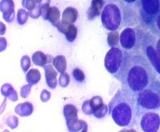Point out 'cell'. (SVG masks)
<instances>
[{
	"mask_svg": "<svg viewBox=\"0 0 160 132\" xmlns=\"http://www.w3.org/2000/svg\"><path fill=\"white\" fill-rule=\"evenodd\" d=\"M73 77H75V79L77 81H79V82H82L84 81L85 79V75L82 73V70H80L79 69H75L74 71H73Z\"/></svg>",
	"mask_w": 160,
	"mask_h": 132,
	"instance_id": "cell-18",
	"label": "cell"
},
{
	"mask_svg": "<svg viewBox=\"0 0 160 132\" xmlns=\"http://www.w3.org/2000/svg\"><path fill=\"white\" fill-rule=\"evenodd\" d=\"M115 77L121 82L122 90L135 97L156 78V74L145 57L123 52L122 64Z\"/></svg>",
	"mask_w": 160,
	"mask_h": 132,
	"instance_id": "cell-1",
	"label": "cell"
},
{
	"mask_svg": "<svg viewBox=\"0 0 160 132\" xmlns=\"http://www.w3.org/2000/svg\"><path fill=\"white\" fill-rule=\"evenodd\" d=\"M77 32H78V31H77L76 27L74 24H70L69 27L68 28L64 35H65L66 38H67L68 41L73 42L75 40V38H76Z\"/></svg>",
	"mask_w": 160,
	"mask_h": 132,
	"instance_id": "cell-13",
	"label": "cell"
},
{
	"mask_svg": "<svg viewBox=\"0 0 160 132\" xmlns=\"http://www.w3.org/2000/svg\"><path fill=\"white\" fill-rule=\"evenodd\" d=\"M143 20L149 25L160 13V0H141Z\"/></svg>",
	"mask_w": 160,
	"mask_h": 132,
	"instance_id": "cell-6",
	"label": "cell"
},
{
	"mask_svg": "<svg viewBox=\"0 0 160 132\" xmlns=\"http://www.w3.org/2000/svg\"><path fill=\"white\" fill-rule=\"evenodd\" d=\"M120 44L125 50H131L136 44V34L133 28L124 29L120 35Z\"/></svg>",
	"mask_w": 160,
	"mask_h": 132,
	"instance_id": "cell-8",
	"label": "cell"
},
{
	"mask_svg": "<svg viewBox=\"0 0 160 132\" xmlns=\"http://www.w3.org/2000/svg\"><path fill=\"white\" fill-rule=\"evenodd\" d=\"M149 26H151L152 29L157 31V34H160V13L154 18Z\"/></svg>",
	"mask_w": 160,
	"mask_h": 132,
	"instance_id": "cell-15",
	"label": "cell"
},
{
	"mask_svg": "<svg viewBox=\"0 0 160 132\" xmlns=\"http://www.w3.org/2000/svg\"><path fill=\"white\" fill-rule=\"evenodd\" d=\"M118 33L115 31H112L108 34V43L109 46L111 47H114L118 44Z\"/></svg>",
	"mask_w": 160,
	"mask_h": 132,
	"instance_id": "cell-14",
	"label": "cell"
},
{
	"mask_svg": "<svg viewBox=\"0 0 160 132\" xmlns=\"http://www.w3.org/2000/svg\"><path fill=\"white\" fill-rule=\"evenodd\" d=\"M138 111L160 110V81L156 78L135 96Z\"/></svg>",
	"mask_w": 160,
	"mask_h": 132,
	"instance_id": "cell-4",
	"label": "cell"
},
{
	"mask_svg": "<svg viewBox=\"0 0 160 132\" xmlns=\"http://www.w3.org/2000/svg\"><path fill=\"white\" fill-rule=\"evenodd\" d=\"M78 18V11L73 8H68L64 10L62 13V20L73 24Z\"/></svg>",
	"mask_w": 160,
	"mask_h": 132,
	"instance_id": "cell-11",
	"label": "cell"
},
{
	"mask_svg": "<svg viewBox=\"0 0 160 132\" xmlns=\"http://www.w3.org/2000/svg\"><path fill=\"white\" fill-rule=\"evenodd\" d=\"M140 127L145 132H156L160 127V116L155 112H146L140 120Z\"/></svg>",
	"mask_w": 160,
	"mask_h": 132,
	"instance_id": "cell-7",
	"label": "cell"
},
{
	"mask_svg": "<svg viewBox=\"0 0 160 132\" xmlns=\"http://www.w3.org/2000/svg\"><path fill=\"white\" fill-rule=\"evenodd\" d=\"M145 53L153 68L160 74V57L157 53L155 48L152 45H148L146 47Z\"/></svg>",
	"mask_w": 160,
	"mask_h": 132,
	"instance_id": "cell-9",
	"label": "cell"
},
{
	"mask_svg": "<svg viewBox=\"0 0 160 132\" xmlns=\"http://www.w3.org/2000/svg\"><path fill=\"white\" fill-rule=\"evenodd\" d=\"M54 62L58 63V64H58V65L55 66V67H56V68L58 69V72H60V73H62V72H63V71H62V69L61 68V65H62L64 69H66V60H65V57H61V56H60V57H55V60H54Z\"/></svg>",
	"mask_w": 160,
	"mask_h": 132,
	"instance_id": "cell-17",
	"label": "cell"
},
{
	"mask_svg": "<svg viewBox=\"0 0 160 132\" xmlns=\"http://www.w3.org/2000/svg\"><path fill=\"white\" fill-rule=\"evenodd\" d=\"M134 11L123 0H106L101 21L108 31H116L131 24Z\"/></svg>",
	"mask_w": 160,
	"mask_h": 132,
	"instance_id": "cell-3",
	"label": "cell"
},
{
	"mask_svg": "<svg viewBox=\"0 0 160 132\" xmlns=\"http://www.w3.org/2000/svg\"><path fill=\"white\" fill-rule=\"evenodd\" d=\"M123 61V52L118 48L113 47L108 51L105 57L104 64L110 74L116 75L119 71Z\"/></svg>",
	"mask_w": 160,
	"mask_h": 132,
	"instance_id": "cell-5",
	"label": "cell"
},
{
	"mask_svg": "<svg viewBox=\"0 0 160 132\" xmlns=\"http://www.w3.org/2000/svg\"><path fill=\"white\" fill-rule=\"evenodd\" d=\"M104 4L105 3L103 0H92L91 8L88 11V18L89 20H93L95 17L102 13Z\"/></svg>",
	"mask_w": 160,
	"mask_h": 132,
	"instance_id": "cell-10",
	"label": "cell"
},
{
	"mask_svg": "<svg viewBox=\"0 0 160 132\" xmlns=\"http://www.w3.org/2000/svg\"><path fill=\"white\" fill-rule=\"evenodd\" d=\"M155 50H156L157 53L160 57V38L158 39V41L156 43V46H155Z\"/></svg>",
	"mask_w": 160,
	"mask_h": 132,
	"instance_id": "cell-20",
	"label": "cell"
},
{
	"mask_svg": "<svg viewBox=\"0 0 160 132\" xmlns=\"http://www.w3.org/2000/svg\"><path fill=\"white\" fill-rule=\"evenodd\" d=\"M22 5L24 8H28L30 11H32L35 8V0H22Z\"/></svg>",
	"mask_w": 160,
	"mask_h": 132,
	"instance_id": "cell-19",
	"label": "cell"
},
{
	"mask_svg": "<svg viewBox=\"0 0 160 132\" xmlns=\"http://www.w3.org/2000/svg\"><path fill=\"white\" fill-rule=\"evenodd\" d=\"M123 1H125V2L128 3H132L136 2L137 0H123Z\"/></svg>",
	"mask_w": 160,
	"mask_h": 132,
	"instance_id": "cell-21",
	"label": "cell"
},
{
	"mask_svg": "<svg viewBox=\"0 0 160 132\" xmlns=\"http://www.w3.org/2000/svg\"><path fill=\"white\" fill-rule=\"evenodd\" d=\"M109 114L119 127H130L139 114L136 98L124 90H118L109 103Z\"/></svg>",
	"mask_w": 160,
	"mask_h": 132,
	"instance_id": "cell-2",
	"label": "cell"
},
{
	"mask_svg": "<svg viewBox=\"0 0 160 132\" xmlns=\"http://www.w3.org/2000/svg\"><path fill=\"white\" fill-rule=\"evenodd\" d=\"M60 12L58 8L55 7H51V11H50L49 16H48V20L54 26L56 27L57 24L59 22Z\"/></svg>",
	"mask_w": 160,
	"mask_h": 132,
	"instance_id": "cell-12",
	"label": "cell"
},
{
	"mask_svg": "<svg viewBox=\"0 0 160 132\" xmlns=\"http://www.w3.org/2000/svg\"><path fill=\"white\" fill-rule=\"evenodd\" d=\"M28 18V14L25 10L20 9L18 11V22L20 24H23L24 23L27 22Z\"/></svg>",
	"mask_w": 160,
	"mask_h": 132,
	"instance_id": "cell-16",
	"label": "cell"
}]
</instances>
